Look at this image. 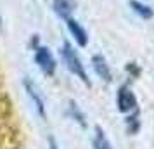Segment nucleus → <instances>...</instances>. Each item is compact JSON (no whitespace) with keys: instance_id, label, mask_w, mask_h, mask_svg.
I'll use <instances>...</instances> for the list:
<instances>
[{"instance_id":"9b49d317","label":"nucleus","mask_w":154,"mask_h":149,"mask_svg":"<svg viewBox=\"0 0 154 149\" xmlns=\"http://www.w3.org/2000/svg\"><path fill=\"white\" fill-rule=\"evenodd\" d=\"M49 144H50V149H57V144L54 142V139H49Z\"/></svg>"},{"instance_id":"f03ea898","label":"nucleus","mask_w":154,"mask_h":149,"mask_svg":"<svg viewBox=\"0 0 154 149\" xmlns=\"http://www.w3.org/2000/svg\"><path fill=\"white\" fill-rule=\"evenodd\" d=\"M116 104H118V109L121 111V113H132V111H137V99H135L133 92L126 85L119 87L118 95H116Z\"/></svg>"},{"instance_id":"1a4fd4ad","label":"nucleus","mask_w":154,"mask_h":149,"mask_svg":"<svg viewBox=\"0 0 154 149\" xmlns=\"http://www.w3.org/2000/svg\"><path fill=\"white\" fill-rule=\"evenodd\" d=\"M130 5H132L133 11H135V12H137L140 17H144V19H149V17H152V16H154L152 9L149 7V5H144V4L135 2V0H132V2H130Z\"/></svg>"},{"instance_id":"0eeeda50","label":"nucleus","mask_w":154,"mask_h":149,"mask_svg":"<svg viewBox=\"0 0 154 149\" xmlns=\"http://www.w3.org/2000/svg\"><path fill=\"white\" fill-rule=\"evenodd\" d=\"M73 9H75L73 0H54V11L64 19H68L71 16Z\"/></svg>"},{"instance_id":"9d476101","label":"nucleus","mask_w":154,"mask_h":149,"mask_svg":"<svg viewBox=\"0 0 154 149\" xmlns=\"http://www.w3.org/2000/svg\"><path fill=\"white\" fill-rule=\"evenodd\" d=\"M69 114L75 118V120L82 125V127H87V123H85V116L80 111H78V106L75 104V102H71V106H69Z\"/></svg>"},{"instance_id":"423d86ee","label":"nucleus","mask_w":154,"mask_h":149,"mask_svg":"<svg viewBox=\"0 0 154 149\" xmlns=\"http://www.w3.org/2000/svg\"><path fill=\"white\" fill-rule=\"evenodd\" d=\"M24 87H26V90H28L29 97H31L33 102H35L38 113L45 118V104H43V99H42V95L38 94V88L35 87V83H33V82H29V80H24Z\"/></svg>"},{"instance_id":"20e7f679","label":"nucleus","mask_w":154,"mask_h":149,"mask_svg":"<svg viewBox=\"0 0 154 149\" xmlns=\"http://www.w3.org/2000/svg\"><path fill=\"white\" fill-rule=\"evenodd\" d=\"M66 24H68L69 33L75 36V40L78 42V45L85 47V45L88 43V36H87V31L83 29V26H80V23L75 21L73 17H68V19H66Z\"/></svg>"},{"instance_id":"6e6552de","label":"nucleus","mask_w":154,"mask_h":149,"mask_svg":"<svg viewBox=\"0 0 154 149\" xmlns=\"http://www.w3.org/2000/svg\"><path fill=\"white\" fill-rule=\"evenodd\" d=\"M94 149H112L111 142L107 141L104 130L100 127H95V137H94Z\"/></svg>"},{"instance_id":"7ed1b4c3","label":"nucleus","mask_w":154,"mask_h":149,"mask_svg":"<svg viewBox=\"0 0 154 149\" xmlns=\"http://www.w3.org/2000/svg\"><path fill=\"white\" fill-rule=\"evenodd\" d=\"M35 61L45 75H54V71H56V59H54L52 52L47 47H36Z\"/></svg>"},{"instance_id":"f257e3e1","label":"nucleus","mask_w":154,"mask_h":149,"mask_svg":"<svg viewBox=\"0 0 154 149\" xmlns=\"http://www.w3.org/2000/svg\"><path fill=\"white\" fill-rule=\"evenodd\" d=\"M63 59H64V63H66V66H68V70H69L71 73H75L85 85L90 87V80H88V76H87V71H85V68H83V64H82V61H80L78 54L69 45V42H64V45H63Z\"/></svg>"},{"instance_id":"39448f33","label":"nucleus","mask_w":154,"mask_h":149,"mask_svg":"<svg viewBox=\"0 0 154 149\" xmlns=\"http://www.w3.org/2000/svg\"><path fill=\"white\" fill-rule=\"evenodd\" d=\"M92 64H94V70L104 82H111V70L107 66V61H106L102 56H94L92 57Z\"/></svg>"}]
</instances>
